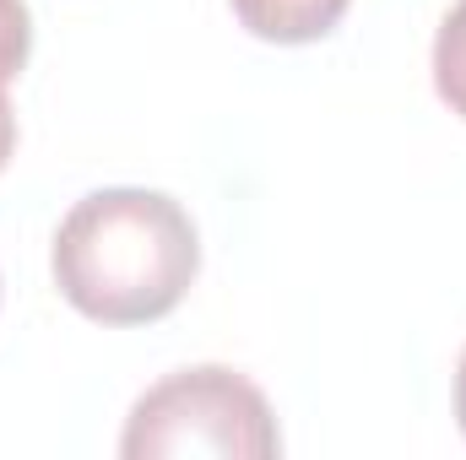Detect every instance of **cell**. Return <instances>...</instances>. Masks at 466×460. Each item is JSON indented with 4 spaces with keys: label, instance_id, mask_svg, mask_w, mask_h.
<instances>
[{
    "label": "cell",
    "instance_id": "6da1fadb",
    "mask_svg": "<svg viewBox=\"0 0 466 460\" xmlns=\"http://www.w3.org/2000/svg\"><path fill=\"white\" fill-rule=\"evenodd\" d=\"M201 271L190 212L163 190H93L55 233V282L98 325H152L174 315Z\"/></svg>",
    "mask_w": 466,
    "mask_h": 460
},
{
    "label": "cell",
    "instance_id": "7a4b0ae2",
    "mask_svg": "<svg viewBox=\"0 0 466 460\" xmlns=\"http://www.w3.org/2000/svg\"><path fill=\"white\" fill-rule=\"evenodd\" d=\"M282 450L277 417L266 395L233 368H179L157 379L125 423L119 455L125 460H174V455H218V460H271Z\"/></svg>",
    "mask_w": 466,
    "mask_h": 460
},
{
    "label": "cell",
    "instance_id": "3957f363",
    "mask_svg": "<svg viewBox=\"0 0 466 460\" xmlns=\"http://www.w3.org/2000/svg\"><path fill=\"white\" fill-rule=\"evenodd\" d=\"M348 5L352 0H233V16L266 44H315L348 16Z\"/></svg>",
    "mask_w": 466,
    "mask_h": 460
},
{
    "label": "cell",
    "instance_id": "277c9868",
    "mask_svg": "<svg viewBox=\"0 0 466 460\" xmlns=\"http://www.w3.org/2000/svg\"><path fill=\"white\" fill-rule=\"evenodd\" d=\"M434 87L451 104V115L466 119V0H456L451 16L440 22V38H434Z\"/></svg>",
    "mask_w": 466,
    "mask_h": 460
},
{
    "label": "cell",
    "instance_id": "5b68a950",
    "mask_svg": "<svg viewBox=\"0 0 466 460\" xmlns=\"http://www.w3.org/2000/svg\"><path fill=\"white\" fill-rule=\"evenodd\" d=\"M27 49H33V16L22 0H0V82L11 87L27 65Z\"/></svg>",
    "mask_w": 466,
    "mask_h": 460
},
{
    "label": "cell",
    "instance_id": "8992f818",
    "mask_svg": "<svg viewBox=\"0 0 466 460\" xmlns=\"http://www.w3.org/2000/svg\"><path fill=\"white\" fill-rule=\"evenodd\" d=\"M16 152V115H11V98H5V82H0V168L11 163Z\"/></svg>",
    "mask_w": 466,
    "mask_h": 460
},
{
    "label": "cell",
    "instance_id": "52a82bcc",
    "mask_svg": "<svg viewBox=\"0 0 466 460\" xmlns=\"http://www.w3.org/2000/svg\"><path fill=\"white\" fill-rule=\"evenodd\" d=\"M456 423L466 434V352H461V368H456Z\"/></svg>",
    "mask_w": 466,
    "mask_h": 460
}]
</instances>
